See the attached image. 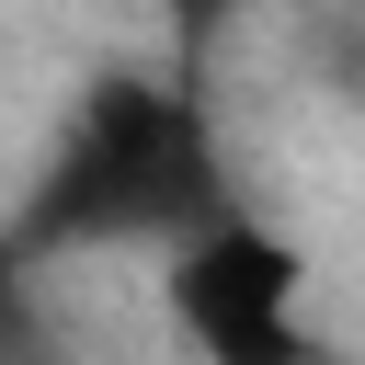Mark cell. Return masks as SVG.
<instances>
[{
  "mask_svg": "<svg viewBox=\"0 0 365 365\" xmlns=\"http://www.w3.org/2000/svg\"><path fill=\"white\" fill-rule=\"evenodd\" d=\"M160 319H171V342L194 365H319V342H308V274L240 205L194 217L160 251Z\"/></svg>",
  "mask_w": 365,
  "mask_h": 365,
  "instance_id": "6da1fadb",
  "label": "cell"
},
{
  "mask_svg": "<svg viewBox=\"0 0 365 365\" xmlns=\"http://www.w3.org/2000/svg\"><path fill=\"white\" fill-rule=\"evenodd\" d=\"M171 11H240V0H171Z\"/></svg>",
  "mask_w": 365,
  "mask_h": 365,
  "instance_id": "7a4b0ae2",
  "label": "cell"
}]
</instances>
